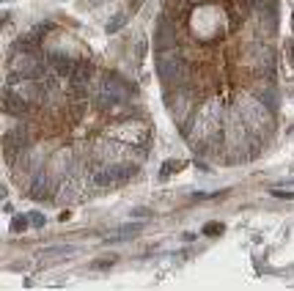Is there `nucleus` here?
I'll return each mask as SVG.
<instances>
[{
  "label": "nucleus",
  "instance_id": "1",
  "mask_svg": "<svg viewBox=\"0 0 294 291\" xmlns=\"http://www.w3.org/2000/svg\"><path fill=\"white\" fill-rule=\"evenodd\" d=\"M239 116L242 121H245L247 132L250 135H267V132L272 129V113L264 107V102L259 99V96H253V99H245L239 107Z\"/></svg>",
  "mask_w": 294,
  "mask_h": 291
},
{
  "label": "nucleus",
  "instance_id": "2",
  "mask_svg": "<svg viewBox=\"0 0 294 291\" xmlns=\"http://www.w3.org/2000/svg\"><path fill=\"white\" fill-rule=\"evenodd\" d=\"M157 74H159L162 83L182 85L184 77H187V63H184L176 53L165 50V53H157Z\"/></svg>",
  "mask_w": 294,
  "mask_h": 291
},
{
  "label": "nucleus",
  "instance_id": "3",
  "mask_svg": "<svg viewBox=\"0 0 294 291\" xmlns=\"http://www.w3.org/2000/svg\"><path fill=\"white\" fill-rule=\"evenodd\" d=\"M91 74H94V63L91 60H77L74 63V71H72V85H74V94L82 96L85 94V88H88L91 83Z\"/></svg>",
  "mask_w": 294,
  "mask_h": 291
},
{
  "label": "nucleus",
  "instance_id": "4",
  "mask_svg": "<svg viewBox=\"0 0 294 291\" xmlns=\"http://www.w3.org/2000/svg\"><path fill=\"white\" fill-rule=\"evenodd\" d=\"M88 181L96 187V190H110L113 184H118V176H116V165H99L91 171Z\"/></svg>",
  "mask_w": 294,
  "mask_h": 291
},
{
  "label": "nucleus",
  "instance_id": "5",
  "mask_svg": "<svg viewBox=\"0 0 294 291\" xmlns=\"http://www.w3.org/2000/svg\"><path fill=\"white\" fill-rule=\"evenodd\" d=\"M3 110H6L8 116H25V113H28L25 99L19 94H14L11 85H6V91H3Z\"/></svg>",
  "mask_w": 294,
  "mask_h": 291
},
{
  "label": "nucleus",
  "instance_id": "6",
  "mask_svg": "<svg viewBox=\"0 0 294 291\" xmlns=\"http://www.w3.org/2000/svg\"><path fill=\"white\" fill-rule=\"evenodd\" d=\"M47 63L53 66V71L58 74V77H72V71H74V60L66 58V55H61V53H50Z\"/></svg>",
  "mask_w": 294,
  "mask_h": 291
},
{
  "label": "nucleus",
  "instance_id": "7",
  "mask_svg": "<svg viewBox=\"0 0 294 291\" xmlns=\"http://www.w3.org/2000/svg\"><path fill=\"white\" fill-rule=\"evenodd\" d=\"M256 96H259V99L264 102V107L270 110L272 116H275L278 110H281V96H278V91H275V88H259V94H256Z\"/></svg>",
  "mask_w": 294,
  "mask_h": 291
},
{
  "label": "nucleus",
  "instance_id": "8",
  "mask_svg": "<svg viewBox=\"0 0 294 291\" xmlns=\"http://www.w3.org/2000/svg\"><path fill=\"white\" fill-rule=\"evenodd\" d=\"M143 231V223H130V226H121L113 231V236H107V242H121V239H132L135 233Z\"/></svg>",
  "mask_w": 294,
  "mask_h": 291
},
{
  "label": "nucleus",
  "instance_id": "9",
  "mask_svg": "<svg viewBox=\"0 0 294 291\" xmlns=\"http://www.w3.org/2000/svg\"><path fill=\"white\" fill-rule=\"evenodd\" d=\"M154 44H157V53H165L168 47H173V30H168L165 22L157 28V39H154Z\"/></svg>",
  "mask_w": 294,
  "mask_h": 291
},
{
  "label": "nucleus",
  "instance_id": "10",
  "mask_svg": "<svg viewBox=\"0 0 294 291\" xmlns=\"http://www.w3.org/2000/svg\"><path fill=\"white\" fill-rule=\"evenodd\" d=\"M44 190H47V173L39 171V173L33 176V181H30L28 195H30V198H44Z\"/></svg>",
  "mask_w": 294,
  "mask_h": 291
},
{
  "label": "nucleus",
  "instance_id": "11",
  "mask_svg": "<svg viewBox=\"0 0 294 291\" xmlns=\"http://www.w3.org/2000/svg\"><path fill=\"white\" fill-rule=\"evenodd\" d=\"M127 17H130V11H127V14H116V17H110V19H107V25H105V33H118V30H121L124 28V25H127Z\"/></svg>",
  "mask_w": 294,
  "mask_h": 291
},
{
  "label": "nucleus",
  "instance_id": "12",
  "mask_svg": "<svg viewBox=\"0 0 294 291\" xmlns=\"http://www.w3.org/2000/svg\"><path fill=\"white\" fill-rule=\"evenodd\" d=\"M53 28H55V25H53V22H41V25H39V28H33V30H30V33H28V36H30V39H33V42H36V44H39V42H41V39H44V33H47V30H53Z\"/></svg>",
  "mask_w": 294,
  "mask_h": 291
},
{
  "label": "nucleus",
  "instance_id": "13",
  "mask_svg": "<svg viewBox=\"0 0 294 291\" xmlns=\"http://www.w3.org/2000/svg\"><path fill=\"white\" fill-rule=\"evenodd\" d=\"M204 233L206 236H220V233H223V223H206Z\"/></svg>",
  "mask_w": 294,
  "mask_h": 291
},
{
  "label": "nucleus",
  "instance_id": "14",
  "mask_svg": "<svg viewBox=\"0 0 294 291\" xmlns=\"http://www.w3.org/2000/svg\"><path fill=\"white\" fill-rule=\"evenodd\" d=\"M28 223H30L28 217H14V220H11V231L14 233H22L25 228H28Z\"/></svg>",
  "mask_w": 294,
  "mask_h": 291
},
{
  "label": "nucleus",
  "instance_id": "15",
  "mask_svg": "<svg viewBox=\"0 0 294 291\" xmlns=\"http://www.w3.org/2000/svg\"><path fill=\"white\" fill-rule=\"evenodd\" d=\"M173 171H179V162H171V160H168V162L162 165V171H159V176L168 178V173H173Z\"/></svg>",
  "mask_w": 294,
  "mask_h": 291
},
{
  "label": "nucleus",
  "instance_id": "16",
  "mask_svg": "<svg viewBox=\"0 0 294 291\" xmlns=\"http://www.w3.org/2000/svg\"><path fill=\"white\" fill-rule=\"evenodd\" d=\"M30 223H33L36 228H41L47 220H44V214H41V212H30Z\"/></svg>",
  "mask_w": 294,
  "mask_h": 291
},
{
  "label": "nucleus",
  "instance_id": "17",
  "mask_svg": "<svg viewBox=\"0 0 294 291\" xmlns=\"http://www.w3.org/2000/svg\"><path fill=\"white\" fill-rule=\"evenodd\" d=\"M272 195H275V198H289V201H294V192H286V190H272Z\"/></svg>",
  "mask_w": 294,
  "mask_h": 291
},
{
  "label": "nucleus",
  "instance_id": "18",
  "mask_svg": "<svg viewBox=\"0 0 294 291\" xmlns=\"http://www.w3.org/2000/svg\"><path fill=\"white\" fill-rule=\"evenodd\" d=\"M148 214H151L148 209H135V212H132V217H148Z\"/></svg>",
  "mask_w": 294,
  "mask_h": 291
},
{
  "label": "nucleus",
  "instance_id": "19",
  "mask_svg": "<svg viewBox=\"0 0 294 291\" xmlns=\"http://www.w3.org/2000/svg\"><path fill=\"white\" fill-rule=\"evenodd\" d=\"M286 50H289V55H292V63H294V42H292V39L286 42Z\"/></svg>",
  "mask_w": 294,
  "mask_h": 291
},
{
  "label": "nucleus",
  "instance_id": "20",
  "mask_svg": "<svg viewBox=\"0 0 294 291\" xmlns=\"http://www.w3.org/2000/svg\"><path fill=\"white\" fill-rule=\"evenodd\" d=\"M141 3H143V0H132V3H130V14L138 11V8H141Z\"/></svg>",
  "mask_w": 294,
  "mask_h": 291
}]
</instances>
